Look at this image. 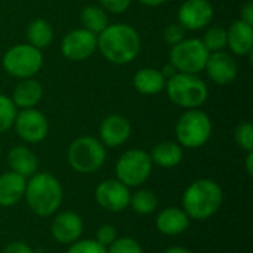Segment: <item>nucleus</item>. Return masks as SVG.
<instances>
[{"mask_svg":"<svg viewBox=\"0 0 253 253\" xmlns=\"http://www.w3.org/2000/svg\"><path fill=\"white\" fill-rule=\"evenodd\" d=\"M98 49L108 62L126 65L138 56L141 37L138 31L127 24H110L98 34Z\"/></svg>","mask_w":253,"mask_h":253,"instance_id":"obj_1","label":"nucleus"},{"mask_svg":"<svg viewBox=\"0 0 253 253\" xmlns=\"http://www.w3.org/2000/svg\"><path fill=\"white\" fill-rule=\"evenodd\" d=\"M64 191L61 182L47 172L34 173L25 187L24 199L28 208L39 216H50L62 203Z\"/></svg>","mask_w":253,"mask_h":253,"instance_id":"obj_2","label":"nucleus"},{"mask_svg":"<svg viewBox=\"0 0 253 253\" xmlns=\"http://www.w3.org/2000/svg\"><path fill=\"white\" fill-rule=\"evenodd\" d=\"M222 199V190L215 181L197 179L187 187L182 196V208L190 219L205 221L219 211Z\"/></svg>","mask_w":253,"mask_h":253,"instance_id":"obj_3","label":"nucleus"},{"mask_svg":"<svg viewBox=\"0 0 253 253\" xmlns=\"http://www.w3.org/2000/svg\"><path fill=\"white\" fill-rule=\"evenodd\" d=\"M165 89L173 104L187 110L202 107L209 96L208 84L197 74L176 73L166 80Z\"/></svg>","mask_w":253,"mask_h":253,"instance_id":"obj_4","label":"nucleus"},{"mask_svg":"<svg viewBox=\"0 0 253 253\" xmlns=\"http://www.w3.org/2000/svg\"><path fill=\"white\" fill-rule=\"evenodd\" d=\"M175 135L181 147L200 148L212 135L211 117L199 108L187 110L176 122Z\"/></svg>","mask_w":253,"mask_h":253,"instance_id":"obj_5","label":"nucleus"},{"mask_svg":"<svg viewBox=\"0 0 253 253\" xmlns=\"http://www.w3.org/2000/svg\"><path fill=\"white\" fill-rule=\"evenodd\" d=\"M68 163L79 173H93L107 159L104 144L93 136H80L68 147Z\"/></svg>","mask_w":253,"mask_h":253,"instance_id":"obj_6","label":"nucleus"},{"mask_svg":"<svg viewBox=\"0 0 253 253\" xmlns=\"http://www.w3.org/2000/svg\"><path fill=\"white\" fill-rule=\"evenodd\" d=\"M43 65L42 50L28 44L19 43L9 47L3 56L4 71L15 79H31L34 77Z\"/></svg>","mask_w":253,"mask_h":253,"instance_id":"obj_7","label":"nucleus"},{"mask_svg":"<svg viewBox=\"0 0 253 253\" xmlns=\"http://www.w3.org/2000/svg\"><path fill=\"white\" fill-rule=\"evenodd\" d=\"M209 58V50L200 39H184L172 46L169 61L178 73L199 74L205 70Z\"/></svg>","mask_w":253,"mask_h":253,"instance_id":"obj_8","label":"nucleus"},{"mask_svg":"<svg viewBox=\"0 0 253 253\" xmlns=\"http://www.w3.org/2000/svg\"><path fill=\"white\" fill-rule=\"evenodd\" d=\"M151 169L153 162L150 154L139 148L127 150L116 163L117 179L126 187L142 185L150 178Z\"/></svg>","mask_w":253,"mask_h":253,"instance_id":"obj_9","label":"nucleus"},{"mask_svg":"<svg viewBox=\"0 0 253 253\" xmlns=\"http://www.w3.org/2000/svg\"><path fill=\"white\" fill-rule=\"evenodd\" d=\"M12 127L22 141L30 144L42 142L49 132L47 119L36 108H25L16 113Z\"/></svg>","mask_w":253,"mask_h":253,"instance_id":"obj_10","label":"nucleus"},{"mask_svg":"<svg viewBox=\"0 0 253 253\" xmlns=\"http://www.w3.org/2000/svg\"><path fill=\"white\" fill-rule=\"evenodd\" d=\"M98 49V36L86 28L67 33L61 42V52L68 61H84Z\"/></svg>","mask_w":253,"mask_h":253,"instance_id":"obj_11","label":"nucleus"},{"mask_svg":"<svg viewBox=\"0 0 253 253\" xmlns=\"http://www.w3.org/2000/svg\"><path fill=\"white\" fill-rule=\"evenodd\" d=\"M96 203L108 212H123L130 202L129 187L119 179H105L95 188Z\"/></svg>","mask_w":253,"mask_h":253,"instance_id":"obj_12","label":"nucleus"},{"mask_svg":"<svg viewBox=\"0 0 253 253\" xmlns=\"http://www.w3.org/2000/svg\"><path fill=\"white\" fill-rule=\"evenodd\" d=\"M213 19V6L209 0H185L178 9V24L185 30L206 28Z\"/></svg>","mask_w":253,"mask_h":253,"instance_id":"obj_13","label":"nucleus"},{"mask_svg":"<svg viewBox=\"0 0 253 253\" xmlns=\"http://www.w3.org/2000/svg\"><path fill=\"white\" fill-rule=\"evenodd\" d=\"M50 233L58 243L73 245L80 239L83 233V219L76 212H61L52 219Z\"/></svg>","mask_w":253,"mask_h":253,"instance_id":"obj_14","label":"nucleus"},{"mask_svg":"<svg viewBox=\"0 0 253 253\" xmlns=\"http://www.w3.org/2000/svg\"><path fill=\"white\" fill-rule=\"evenodd\" d=\"M205 70L209 79L219 86H227L237 77V62L225 50L209 53Z\"/></svg>","mask_w":253,"mask_h":253,"instance_id":"obj_15","label":"nucleus"},{"mask_svg":"<svg viewBox=\"0 0 253 253\" xmlns=\"http://www.w3.org/2000/svg\"><path fill=\"white\" fill-rule=\"evenodd\" d=\"M132 133V126L129 120L122 114H111L105 117L99 126V138L104 147H120L123 145Z\"/></svg>","mask_w":253,"mask_h":253,"instance_id":"obj_16","label":"nucleus"},{"mask_svg":"<svg viewBox=\"0 0 253 253\" xmlns=\"http://www.w3.org/2000/svg\"><path fill=\"white\" fill-rule=\"evenodd\" d=\"M190 218L179 208H166L156 218V228L159 233L173 237L182 234L190 227Z\"/></svg>","mask_w":253,"mask_h":253,"instance_id":"obj_17","label":"nucleus"},{"mask_svg":"<svg viewBox=\"0 0 253 253\" xmlns=\"http://www.w3.org/2000/svg\"><path fill=\"white\" fill-rule=\"evenodd\" d=\"M227 47L240 56L252 53L253 25L243 22L242 19L234 21L227 30Z\"/></svg>","mask_w":253,"mask_h":253,"instance_id":"obj_18","label":"nucleus"},{"mask_svg":"<svg viewBox=\"0 0 253 253\" xmlns=\"http://www.w3.org/2000/svg\"><path fill=\"white\" fill-rule=\"evenodd\" d=\"M25 187L27 178L12 170L0 175V206L10 208L21 202L25 194Z\"/></svg>","mask_w":253,"mask_h":253,"instance_id":"obj_19","label":"nucleus"},{"mask_svg":"<svg viewBox=\"0 0 253 253\" xmlns=\"http://www.w3.org/2000/svg\"><path fill=\"white\" fill-rule=\"evenodd\" d=\"M43 98V87L42 84L31 79H22L16 83L12 92V102L16 108H34Z\"/></svg>","mask_w":253,"mask_h":253,"instance_id":"obj_20","label":"nucleus"},{"mask_svg":"<svg viewBox=\"0 0 253 253\" xmlns=\"http://www.w3.org/2000/svg\"><path fill=\"white\" fill-rule=\"evenodd\" d=\"M7 163L10 166V170L24 176L30 178L34 173H37L39 160L33 150H30L25 145H16L10 148L7 153Z\"/></svg>","mask_w":253,"mask_h":253,"instance_id":"obj_21","label":"nucleus"},{"mask_svg":"<svg viewBox=\"0 0 253 253\" xmlns=\"http://www.w3.org/2000/svg\"><path fill=\"white\" fill-rule=\"evenodd\" d=\"M166 86V79L157 68H141L133 76V87L142 95H156Z\"/></svg>","mask_w":253,"mask_h":253,"instance_id":"obj_22","label":"nucleus"},{"mask_svg":"<svg viewBox=\"0 0 253 253\" xmlns=\"http://www.w3.org/2000/svg\"><path fill=\"white\" fill-rule=\"evenodd\" d=\"M182 156H184L182 147L173 141H163V142L154 145L150 153L151 162L156 163L157 166L166 168V169L178 166L182 160Z\"/></svg>","mask_w":253,"mask_h":253,"instance_id":"obj_23","label":"nucleus"},{"mask_svg":"<svg viewBox=\"0 0 253 253\" xmlns=\"http://www.w3.org/2000/svg\"><path fill=\"white\" fill-rule=\"evenodd\" d=\"M25 34H27V40H28L27 43L37 47L39 50L46 49L53 40L52 25L46 19H42V18L31 21L27 27Z\"/></svg>","mask_w":253,"mask_h":253,"instance_id":"obj_24","label":"nucleus"},{"mask_svg":"<svg viewBox=\"0 0 253 253\" xmlns=\"http://www.w3.org/2000/svg\"><path fill=\"white\" fill-rule=\"evenodd\" d=\"M80 21L83 24V28L89 30L96 36L110 25L108 13L101 6H95V4H89L83 7L80 13Z\"/></svg>","mask_w":253,"mask_h":253,"instance_id":"obj_25","label":"nucleus"},{"mask_svg":"<svg viewBox=\"0 0 253 253\" xmlns=\"http://www.w3.org/2000/svg\"><path fill=\"white\" fill-rule=\"evenodd\" d=\"M129 206L132 208L133 212H136L139 215H150L157 209L159 200H157V196L153 191L139 190L135 194H130Z\"/></svg>","mask_w":253,"mask_h":253,"instance_id":"obj_26","label":"nucleus"},{"mask_svg":"<svg viewBox=\"0 0 253 253\" xmlns=\"http://www.w3.org/2000/svg\"><path fill=\"white\" fill-rule=\"evenodd\" d=\"M209 53L221 52L227 47V30L218 25H213L206 30L203 39H200Z\"/></svg>","mask_w":253,"mask_h":253,"instance_id":"obj_27","label":"nucleus"},{"mask_svg":"<svg viewBox=\"0 0 253 253\" xmlns=\"http://www.w3.org/2000/svg\"><path fill=\"white\" fill-rule=\"evenodd\" d=\"M16 117V107L9 96L0 93V133L9 130L13 126Z\"/></svg>","mask_w":253,"mask_h":253,"instance_id":"obj_28","label":"nucleus"},{"mask_svg":"<svg viewBox=\"0 0 253 253\" xmlns=\"http://www.w3.org/2000/svg\"><path fill=\"white\" fill-rule=\"evenodd\" d=\"M234 139L237 145L246 153L253 151V126L249 122L240 123L234 130Z\"/></svg>","mask_w":253,"mask_h":253,"instance_id":"obj_29","label":"nucleus"},{"mask_svg":"<svg viewBox=\"0 0 253 253\" xmlns=\"http://www.w3.org/2000/svg\"><path fill=\"white\" fill-rule=\"evenodd\" d=\"M107 253H144L141 245L132 237L116 239L108 248Z\"/></svg>","mask_w":253,"mask_h":253,"instance_id":"obj_30","label":"nucleus"},{"mask_svg":"<svg viewBox=\"0 0 253 253\" xmlns=\"http://www.w3.org/2000/svg\"><path fill=\"white\" fill-rule=\"evenodd\" d=\"M67 253H107V248L99 245L95 239L93 240H77L70 245Z\"/></svg>","mask_w":253,"mask_h":253,"instance_id":"obj_31","label":"nucleus"},{"mask_svg":"<svg viewBox=\"0 0 253 253\" xmlns=\"http://www.w3.org/2000/svg\"><path fill=\"white\" fill-rule=\"evenodd\" d=\"M185 28H182L178 22L176 24H170L165 28L163 31V40L166 42V44H169L170 47L178 44L179 42H182L185 39Z\"/></svg>","mask_w":253,"mask_h":253,"instance_id":"obj_32","label":"nucleus"},{"mask_svg":"<svg viewBox=\"0 0 253 253\" xmlns=\"http://www.w3.org/2000/svg\"><path fill=\"white\" fill-rule=\"evenodd\" d=\"M116 239H117V231L113 225H102L96 230L95 240L104 248H108Z\"/></svg>","mask_w":253,"mask_h":253,"instance_id":"obj_33","label":"nucleus"},{"mask_svg":"<svg viewBox=\"0 0 253 253\" xmlns=\"http://www.w3.org/2000/svg\"><path fill=\"white\" fill-rule=\"evenodd\" d=\"M101 1V7L105 12H111V13H123L129 9L132 0H99Z\"/></svg>","mask_w":253,"mask_h":253,"instance_id":"obj_34","label":"nucleus"},{"mask_svg":"<svg viewBox=\"0 0 253 253\" xmlns=\"http://www.w3.org/2000/svg\"><path fill=\"white\" fill-rule=\"evenodd\" d=\"M3 253H33V249L24 242H10Z\"/></svg>","mask_w":253,"mask_h":253,"instance_id":"obj_35","label":"nucleus"},{"mask_svg":"<svg viewBox=\"0 0 253 253\" xmlns=\"http://www.w3.org/2000/svg\"><path fill=\"white\" fill-rule=\"evenodd\" d=\"M240 19L249 25H253V4L249 1L240 10Z\"/></svg>","mask_w":253,"mask_h":253,"instance_id":"obj_36","label":"nucleus"},{"mask_svg":"<svg viewBox=\"0 0 253 253\" xmlns=\"http://www.w3.org/2000/svg\"><path fill=\"white\" fill-rule=\"evenodd\" d=\"M176 73H178V71L175 70V67H173L172 64H168V65L162 70V74L165 76V79H166V80H168V79H170L172 76H175Z\"/></svg>","mask_w":253,"mask_h":253,"instance_id":"obj_37","label":"nucleus"},{"mask_svg":"<svg viewBox=\"0 0 253 253\" xmlns=\"http://www.w3.org/2000/svg\"><path fill=\"white\" fill-rule=\"evenodd\" d=\"M246 170H248V173L252 176L253 175V151L248 153V156H246Z\"/></svg>","mask_w":253,"mask_h":253,"instance_id":"obj_38","label":"nucleus"},{"mask_svg":"<svg viewBox=\"0 0 253 253\" xmlns=\"http://www.w3.org/2000/svg\"><path fill=\"white\" fill-rule=\"evenodd\" d=\"M163 253H193L187 248H181V246H172L169 249H166Z\"/></svg>","mask_w":253,"mask_h":253,"instance_id":"obj_39","label":"nucleus"},{"mask_svg":"<svg viewBox=\"0 0 253 253\" xmlns=\"http://www.w3.org/2000/svg\"><path fill=\"white\" fill-rule=\"evenodd\" d=\"M141 4H145V6H151V7H154V6H160V4H163V3H166L168 0H138Z\"/></svg>","mask_w":253,"mask_h":253,"instance_id":"obj_40","label":"nucleus"}]
</instances>
